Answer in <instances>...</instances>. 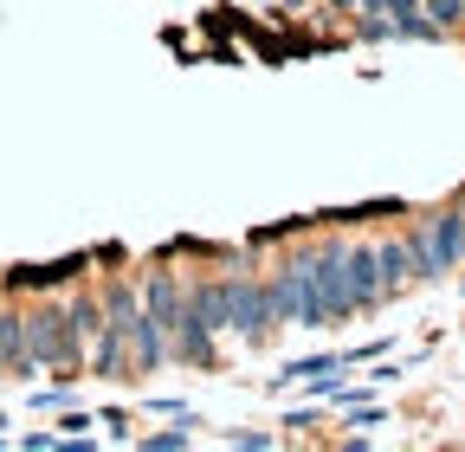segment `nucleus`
Instances as JSON below:
<instances>
[{
    "instance_id": "f257e3e1",
    "label": "nucleus",
    "mask_w": 465,
    "mask_h": 452,
    "mask_svg": "<svg viewBox=\"0 0 465 452\" xmlns=\"http://www.w3.org/2000/svg\"><path fill=\"white\" fill-rule=\"evenodd\" d=\"M298 291H304V310H298L304 329L356 317V304H349V278H342V246H323V252L298 259Z\"/></svg>"
},
{
    "instance_id": "f03ea898",
    "label": "nucleus",
    "mask_w": 465,
    "mask_h": 452,
    "mask_svg": "<svg viewBox=\"0 0 465 452\" xmlns=\"http://www.w3.org/2000/svg\"><path fill=\"white\" fill-rule=\"evenodd\" d=\"M26 323V356L33 362H45V368H58L65 381H78L72 368H78V343H84V329H78V317H72V304H39L33 317H20Z\"/></svg>"
},
{
    "instance_id": "7ed1b4c3",
    "label": "nucleus",
    "mask_w": 465,
    "mask_h": 452,
    "mask_svg": "<svg viewBox=\"0 0 465 452\" xmlns=\"http://www.w3.org/2000/svg\"><path fill=\"white\" fill-rule=\"evenodd\" d=\"M226 323V285H194L182 291V317H174V356L182 362H213V329Z\"/></svg>"
},
{
    "instance_id": "20e7f679",
    "label": "nucleus",
    "mask_w": 465,
    "mask_h": 452,
    "mask_svg": "<svg viewBox=\"0 0 465 452\" xmlns=\"http://www.w3.org/2000/svg\"><path fill=\"white\" fill-rule=\"evenodd\" d=\"M104 317H110V323H124L130 349H136V368H155V362L168 356V329L149 317V304H136L130 285H110V291H104Z\"/></svg>"
},
{
    "instance_id": "39448f33",
    "label": "nucleus",
    "mask_w": 465,
    "mask_h": 452,
    "mask_svg": "<svg viewBox=\"0 0 465 452\" xmlns=\"http://www.w3.org/2000/svg\"><path fill=\"white\" fill-rule=\"evenodd\" d=\"M226 323L246 336V343H265V329L278 323L272 310V291L259 285V278H226Z\"/></svg>"
},
{
    "instance_id": "423d86ee",
    "label": "nucleus",
    "mask_w": 465,
    "mask_h": 452,
    "mask_svg": "<svg viewBox=\"0 0 465 452\" xmlns=\"http://www.w3.org/2000/svg\"><path fill=\"white\" fill-rule=\"evenodd\" d=\"M342 278H349V304L356 310H369L388 285H381V259H375V246H342Z\"/></svg>"
},
{
    "instance_id": "0eeeda50",
    "label": "nucleus",
    "mask_w": 465,
    "mask_h": 452,
    "mask_svg": "<svg viewBox=\"0 0 465 452\" xmlns=\"http://www.w3.org/2000/svg\"><path fill=\"white\" fill-rule=\"evenodd\" d=\"M143 304L162 329H174V317H182V285H174L168 271H149V285H143Z\"/></svg>"
},
{
    "instance_id": "6e6552de",
    "label": "nucleus",
    "mask_w": 465,
    "mask_h": 452,
    "mask_svg": "<svg viewBox=\"0 0 465 452\" xmlns=\"http://www.w3.org/2000/svg\"><path fill=\"white\" fill-rule=\"evenodd\" d=\"M0 368H14V375L33 368V356H26V323H20L14 310H0Z\"/></svg>"
},
{
    "instance_id": "1a4fd4ad",
    "label": "nucleus",
    "mask_w": 465,
    "mask_h": 452,
    "mask_svg": "<svg viewBox=\"0 0 465 452\" xmlns=\"http://www.w3.org/2000/svg\"><path fill=\"white\" fill-rule=\"evenodd\" d=\"M375 259H381V285H388V291L414 278V252H407V240H381V246H375Z\"/></svg>"
},
{
    "instance_id": "9d476101",
    "label": "nucleus",
    "mask_w": 465,
    "mask_h": 452,
    "mask_svg": "<svg viewBox=\"0 0 465 452\" xmlns=\"http://www.w3.org/2000/svg\"><path fill=\"white\" fill-rule=\"evenodd\" d=\"M265 291H272V310H278L284 323H298V310H304V291H298V265H284V271L272 278Z\"/></svg>"
},
{
    "instance_id": "9b49d317",
    "label": "nucleus",
    "mask_w": 465,
    "mask_h": 452,
    "mask_svg": "<svg viewBox=\"0 0 465 452\" xmlns=\"http://www.w3.org/2000/svg\"><path fill=\"white\" fill-rule=\"evenodd\" d=\"M124 323H104L97 329V375H124Z\"/></svg>"
},
{
    "instance_id": "f8f14e48",
    "label": "nucleus",
    "mask_w": 465,
    "mask_h": 452,
    "mask_svg": "<svg viewBox=\"0 0 465 452\" xmlns=\"http://www.w3.org/2000/svg\"><path fill=\"white\" fill-rule=\"evenodd\" d=\"M420 7L433 14V26H452V20H465V0H420Z\"/></svg>"
},
{
    "instance_id": "ddd939ff",
    "label": "nucleus",
    "mask_w": 465,
    "mask_h": 452,
    "mask_svg": "<svg viewBox=\"0 0 465 452\" xmlns=\"http://www.w3.org/2000/svg\"><path fill=\"white\" fill-rule=\"evenodd\" d=\"M226 446H240V452H272L278 439H272V433H226Z\"/></svg>"
},
{
    "instance_id": "4468645a",
    "label": "nucleus",
    "mask_w": 465,
    "mask_h": 452,
    "mask_svg": "<svg viewBox=\"0 0 465 452\" xmlns=\"http://www.w3.org/2000/svg\"><path fill=\"white\" fill-rule=\"evenodd\" d=\"M143 446H149V452H182V446H188V433H182V427H174V433H149Z\"/></svg>"
}]
</instances>
